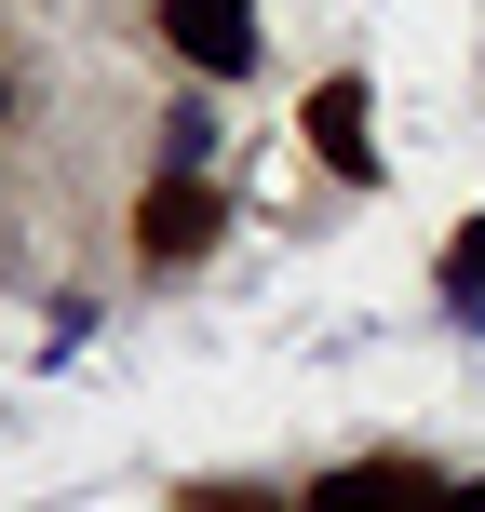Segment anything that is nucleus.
Instances as JSON below:
<instances>
[{"mask_svg": "<svg viewBox=\"0 0 485 512\" xmlns=\"http://www.w3.org/2000/svg\"><path fill=\"white\" fill-rule=\"evenodd\" d=\"M216 230H230V189L216 176H149V203H135V256H162V270H189V256H203Z\"/></svg>", "mask_w": 485, "mask_h": 512, "instance_id": "1", "label": "nucleus"}, {"mask_svg": "<svg viewBox=\"0 0 485 512\" xmlns=\"http://www.w3.org/2000/svg\"><path fill=\"white\" fill-rule=\"evenodd\" d=\"M162 41H176L203 81H243L256 68V0H162Z\"/></svg>", "mask_w": 485, "mask_h": 512, "instance_id": "2", "label": "nucleus"}, {"mask_svg": "<svg viewBox=\"0 0 485 512\" xmlns=\"http://www.w3.org/2000/svg\"><path fill=\"white\" fill-rule=\"evenodd\" d=\"M310 162L378 189V108H364V81H310Z\"/></svg>", "mask_w": 485, "mask_h": 512, "instance_id": "3", "label": "nucleus"}, {"mask_svg": "<svg viewBox=\"0 0 485 512\" xmlns=\"http://www.w3.org/2000/svg\"><path fill=\"white\" fill-rule=\"evenodd\" d=\"M297 512H445V486L418 459H351V472H324Z\"/></svg>", "mask_w": 485, "mask_h": 512, "instance_id": "4", "label": "nucleus"}, {"mask_svg": "<svg viewBox=\"0 0 485 512\" xmlns=\"http://www.w3.org/2000/svg\"><path fill=\"white\" fill-rule=\"evenodd\" d=\"M445 297H485V230H459V243H445Z\"/></svg>", "mask_w": 485, "mask_h": 512, "instance_id": "5", "label": "nucleus"}, {"mask_svg": "<svg viewBox=\"0 0 485 512\" xmlns=\"http://www.w3.org/2000/svg\"><path fill=\"white\" fill-rule=\"evenodd\" d=\"M189 512H297V499H270V486H203Z\"/></svg>", "mask_w": 485, "mask_h": 512, "instance_id": "6", "label": "nucleus"}, {"mask_svg": "<svg viewBox=\"0 0 485 512\" xmlns=\"http://www.w3.org/2000/svg\"><path fill=\"white\" fill-rule=\"evenodd\" d=\"M445 512H485V472H472V486H445Z\"/></svg>", "mask_w": 485, "mask_h": 512, "instance_id": "7", "label": "nucleus"}]
</instances>
